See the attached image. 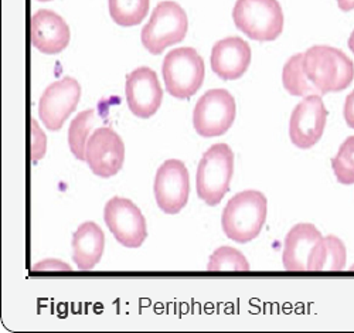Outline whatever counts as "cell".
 Segmentation results:
<instances>
[{"label": "cell", "instance_id": "26", "mask_svg": "<svg viewBox=\"0 0 354 333\" xmlns=\"http://www.w3.org/2000/svg\"><path fill=\"white\" fill-rule=\"evenodd\" d=\"M343 116L348 128L354 129V89L346 97L343 107Z\"/></svg>", "mask_w": 354, "mask_h": 333}, {"label": "cell", "instance_id": "3", "mask_svg": "<svg viewBox=\"0 0 354 333\" xmlns=\"http://www.w3.org/2000/svg\"><path fill=\"white\" fill-rule=\"evenodd\" d=\"M234 173V154L227 143H214L203 154L197 173V196L209 206H217L227 195Z\"/></svg>", "mask_w": 354, "mask_h": 333}, {"label": "cell", "instance_id": "7", "mask_svg": "<svg viewBox=\"0 0 354 333\" xmlns=\"http://www.w3.org/2000/svg\"><path fill=\"white\" fill-rule=\"evenodd\" d=\"M235 114L237 105L227 89H210L194 107L193 125L203 138L221 136L232 127Z\"/></svg>", "mask_w": 354, "mask_h": 333}, {"label": "cell", "instance_id": "16", "mask_svg": "<svg viewBox=\"0 0 354 333\" xmlns=\"http://www.w3.org/2000/svg\"><path fill=\"white\" fill-rule=\"evenodd\" d=\"M323 238L322 233L310 223L293 226L285 237L282 261L288 271H308L313 250Z\"/></svg>", "mask_w": 354, "mask_h": 333}, {"label": "cell", "instance_id": "19", "mask_svg": "<svg viewBox=\"0 0 354 333\" xmlns=\"http://www.w3.org/2000/svg\"><path fill=\"white\" fill-rule=\"evenodd\" d=\"M282 82L285 89L293 97H308L317 94L316 88L308 80V75L304 69V53L292 55L282 71Z\"/></svg>", "mask_w": 354, "mask_h": 333}, {"label": "cell", "instance_id": "29", "mask_svg": "<svg viewBox=\"0 0 354 333\" xmlns=\"http://www.w3.org/2000/svg\"><path fill=\"white\" fill-rule=\"evenodd\" d=\"M39 2H51V0H39Z\"/></svg>", "mask_w": 354, "mask_h": 333}, {"label": "cell", "instance_id": "27", "mask_svg": "<svg viewBox=\"0 0 354 333\" xmlns=\"http://www.w3.org/2000/svg\"><path fill=\"white\" fill-rule=\"evenodd\" d=\"M337 6L343 12H351L354 10V0H336Z\"/></svg>", "mask_w": 354, "mask_h": 333}, {"label": "cell", "instance_id": "28", "mask_svg": "<svg viewBox=\"0 0 354 333\" xmlns=\"http://www.w3.org/2000/svg\"><path fill=\"white\" fill-rule=\"evenodd\" d=\"M348 48L351 50V53L354 54V30L351 32L350 37H348Z\"/></svg>", "mask_w": 354, "mask_h": 333}, {"label": "cell", "instance_id": "23", "mask_svg": "<svg viewBox=\"0 0 354 333\" xmlns=\"http://www.w3.org/2000/svg\"><path fill=\"white\" fill-rule=\"evenodd\" d=\"M209 271H248L250 264L245 255L237 249L228 246L217 249L207 264Z\"/></svg>", "mask_w": 354, "mask_h": 333}, {"label": "cell", "instance_id": "11", "mask_svg": "<svg viewBox=\"0 0 354 333\" xmlns=\"http://www.w3.org/2000/svg\"><path fill=\"white\" fill-rule=\"evenodd\" d=\"M328 109L322 96L313 94L304 98L290 114L289 138L299 149L313 147L323 136L326 128Z\"/></svg>", "mask_w": 354, "mask_h": 333}, {"label": "cell", "instance_id": "14", "mask_svg": "<svg viewBox=\"0 0 354 333\" xmlns=\"http://www.w3.org/2000/svg\"><path fill=\"white\" fill-rule=\"evenodd\" d=\"M252 51L241 37L232 36L217 42L212 50V69L224 81L241 78L251 64Z\"/></svg>", "mask_w": 354, "mask_h": 333}, {"label": "cell", "instance_id": "30", "mask_svg": "<svg viewBox=\"0 0 354 333\" xmlns=\"http://www.w3.org/2000/svg\"><path fill=\"white\" fill-rule=\"evenodd\" d=\"M351 269H354V265H353V267H351Z\"/></svg>", "mask_w": 354, "mask_h": 333}, {"label": "cell", "instance_id": "25", "mask_svg": "<svg viewBox=\"0 0 354 333\" xmlns=\"http://www.w3.org/2000/svg\"><path fill=\"white\" fill-rule=\"evenodd\" d=\"M33 269L35 271H37V269H41V271H62V269L70 271L71 267L68 264L63 262V261H58V260H44V261L36 264L33 267Z\"/></svg>", "mask_w": 354, "mask_h": 333}, {"label": "cell", "instance_id": "4", "mask_svg": "<svg viewBox=\"0 0 354 333\" xmlns=\"http://www.w3.org/2000/svg\"><path fill=\"white\" fill-rule=\"evenodd\" d=\"M232 20L243 35L257 42H274L283 30V12L278 0H237Z\"/></svg>", "mask_w": 354, "mask_h": 333}, {"label": "cell", "instance_id": "5", "mask_svg": "<svg viewBox=\"0 0 354 333\" xmlns=\"http://www.w3.org/2000/svg\"><path fill=\"white\" fill-rule=\"evenodd\" d=\"M162 74L166 91L171 97L189 100L203 85L204 60L193 47L174 48L163 60Z\"/></svg>", "mask_w": 354, "mask_h": 333}, {"label": "cell", "instance_id": "13", "mask_svg": "<svg viewBox=\"0 0 354 333\" xmlns=\"http://www.w3.org/2000/svg\"><path fill=\"white\" fill-rule=\"evenodd\" d=\"M125 96L129 111L138 118L153 116L162 105L163 89L156 73L149 67H139L127 75Z\"/></svg>", "mask_w": 354, "mask_h": 333}, {"label": "cell", "instance_id": "12", "mask_svg": "<svg viewBox=\"0 0 354 333\" xmlns=\"http://www.w3.org/2000/svg\"><path fill=\"white\" fill-rule=\"evenodd\" d=\"M125 145L112 128L102 127L93 132L86 142L85 162L100 177L115 176L124 166Z\"/></svg>", "mask_w": 354, "mask_h": 333}, {"label": "cell", "instance_id": "22", "mask_svg": "<svg viewBox=\"0 0 354 333\" xmlns=\"http://www.w3.org/2000/svg\"><path fill=\"white\" fill-rule=\"evenodd\" d=\"M332 169L339 183L354 185V136H348L340 145L337 155L332 159Z\"/></svg>", "mask_w": 354, "mask_h": 333}, {"label": "cell", "instance_id": "2", "mask_svg": "<svg viewBox=\"0 0 354 333\" xmlns=\"http://www.w3.org/2000/svg\"><path fill=\"white\" fill-rule=\"evenodd\" d=\"M267 211L268 201L261 192H240L228 200L223 210V231L235 243H250L259 235L267 220Z\"/></svg>", "mask_w": 354, "mask_h": 333}, {"label": "cell", "instance_id": "15", "mask_svg": "<svg viewBox=\"0 0 354 333\" xmlns=\"http://www.w3.org/2000/svg\"><path fill=\"white\" fill-rule=\"evenodd\" d=\"M32 44L43 54H58L70 44L71 32L66 20L53 10L41 9L32 17Z\"/></svg>", "mask_w": 354, "mask_h": 333}, {"label": "cell", "instance_id": "21", "mask_svg": "<svg viewBox=\"0 0 354 333\" xmlns=\"http://www.w3.org/2000/svg\"><path fill=\"white\" fill-rule=\"evenodd\" d=\"M112 20L122 27L138 26L149 12L151 0H108Z\"/></svg>", "mask_w": 354, "mask_h": 333}, {"label": "cell", "instance_id": "10", "mask_svg": "<svg viewBox=\"0 0 354 333\" xmlns=\"http://www.w3.org/2000/svg\"><path fill=\"white\" fill-rule=\"evenodd\" d=\"M81 98V85L73 77L50 84L39 101V116L50 131L62 129Z\"/></svg>", "mask_w": 354, "mask_h": 333}, {"label": "cell", "instance_id": "20", "mask_svg": "<svg viewBox=\"0 0 354 333\" xmlns=\"http://www.w3.org/2000/svg\"><path fill=\"white\" fill-rule=\"evenodd\" d=\"M97 123V115L94 109H86L80 112L68 128V145L73 155L78 161H85L86 142L90 139V132Z\"/></svg>", "mask_w": 354, "mask_h": 333}, {"label": "cell", "instance_id": "17", "mask_svg": "<svg viewBox=\"0 0 354 333\" xmlns=\"http://www.w3.org/2000/svg\"><path fill=\"white\" fill-rule=\"evenodd\" d=\"M105 250V234L94 223H82L73 235V261L81 271L93 269L102 258Z\"/></svg>", "mask_w": 354, "mask_h": 333}, {"label": "cell", "instance_id": "6", "mask_svg": "<svg viewBox=\"0 0 354 333\" xmlns=\"http://www.w3.org/2000/svg\"><path fill=\"white\" fill-rule=\"evenodd\" d=\"M187 28L189 20L183 8L166 0L153 9L149 21L142 28V44L149 53L159 55L165 48L183 42Z\"/></svg>", "mask_w": 354, "mask_h": 333}, {"label": "cell", "instance_id": "1", "mask_svg": "<svg viewBox=\"0 0 354 333\" xmlns=\"http://www.w3.org/2000/svg\"><path fill=\"white\" fill-rule=\"evenodd\" d=\"M304 69L320 96L344 91L354 80V64L339 48L312 46L304 53Z\"/></svg>", "mask_w": 354, "mask_h": 333}, {"label": "cell", "instance_id": "24", "mask_svg": "<svg viewBox=\"0 0 354 333\" xmlns=\"http://www.w3.org/2000/svg\"><path fill=\"white\" fill-rule=\"evenodd\" d=\"M47 147V138L41 128L37 125V120L32 119V159L36 163L43 159Z\"/></svg>", "mask_w": 354, "mask_h": 333}, {"label": "cell", "instance_id": "18", "mask_svg": "<svg viewBox=\"0 0 354 333\" xmlns=\"http://www.w3.org/2000/svg\"><path fill=\"white\" fill-rule=\"evenodd\" d=\"M346 246L336 235L323 237L310 257L308 271H342L346 265Z\"/></svg>", "mask_w": 354, "mask_h": 333}, {"label": "cell", "instance_id": "9", "mask_svg": "<svg viewBox=\"0 0 354 333\" xmlns=\"http://www.w3.org/2000/svg\"><path fill=\"white\" fill-rule=\"evenodd\" d=\"M153 193L159 208L166 215L180 213L189 201L190 176L179 159L166 161L156 172Z\"/></svg>", "mask_w": 354, "mask_h": 333}, {"label": "cell", "instance_id": "8", "mask_svg": "<svg viewBox=\"0 0 354 333\" xmlns=\"http://www.w3.org/2000/svg\"><path fill=\"white\" fill-rule=\"evenodd\" d=\"M104 220L118 243L127 249H139L147 237L142 211L129 199L112 197L104 207Z\"/></svg>", "mask_w": 354, "mask_h": 333}]
</instances>
